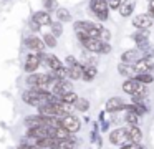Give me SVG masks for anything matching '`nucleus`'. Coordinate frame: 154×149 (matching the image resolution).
Segmentation results:
<instances>
[{"instance_id": "nucleus-3", "label": "nucleus", "mask_w": 154, "mask_h": 149, "mask_svg": "<svg viewBox=\"0 0 154 149\" xmlns=\"http://www.w3.org/2000/svg\"><path fill=\"white\" fill-rule=\"evenodd\" d=\"M27 136H28V138L37 139V141H40V139H45V138H50V128H45V126L30 128V129L27 131Z\"/></svg>"}, {"instance_id": "nucleus-21", "label": "nucleus", "mask_w": 154, "mask_h": 149, "mask_svg": "<svg viewBox=\"0 0 154 149\" xmlns=\"http://www.w3.org/2000/svg\"><path fill=\"white\" fill-rule=\"evenodd\" d=\"M47 65L50 66L53 71H57V70H60L61 68V61H60V58L58 56H55V55H48L47 56Z\"/></svg>"}, {"instance_id": "nucleus-26", "label": "nucleus", "mask_w": 154, "mask_h": 149, "mask_svg": "<svg viewBox=\"0 0 154 149\" xmlns=\"http://www.w3.org/2000/svg\"><path fill=\"white\" fill-rule=\"evenodd\" d=\"M76 99H78V96L75 95L73 91H70V93H66V95L61 96V103H66V104H75Z\"/></svg>"}, {"instance_id": "nucleus-30", "label": "nucleus", "mask_w": 154, "mask_h": 149, "mask_svg": "<svg viewBox=\"0 0 154 149\" xmlns=\"http://www.w3.org/2000/svg\"><path fill=\"white\" fill-rule=\"evenodd\" d=\"M43 5H45V8H47L48 12H53V10L58 8L57 0H43Z\"/></svg>"}, {"instance_id": "nucleus-31", "label": "nucleus", "mask_w": 154, "mask_h": 149, "mask_svg": "<svg viewBox=\"0 0 154 149\" xmlns=\"http://www.w3.org/2000/svg\"><path fill=\"white\" fill-rule=\"evenodd\" d=\"M51 30H53V33H51L53 36H60L61 32H63V28H61V23H60V22L51 23Z\"/></svg>"}, {"instance_id": "nucleus-35", "label": "nucleus", "mask_w": 154, "mask_h": 149, "mask_svg": "<svg viewBox=\"0 0 154 149\" xmlns=\"http://www.w3.org/2000/svg\"><path fill=\"white\" fill-rule=\"evenodd\" d=\"M66 65H68V68H71L73 65H76V60H75V56H66Z\"/></svg>"}, {"instance_id": "nucleus-16", "label": "nucleus", "mask_w": 154, "mask_h": 149, "mask_svg": "<svg viewBox=\"0 0 154 149\" xmlns=\"http://www.w3.org/2000/svg\"><path fill=\"white\" fill-rule=\"evenodd\" d=\"M118 70H119V73L121 75H126V76H129L131 79H134L136 78V70H134V66L133 65H126V63H121L119 66H118Z\"/></svg>"}, {"instance_id": "nucleus-33", "label": "nucleus", "mask_w": 154, "mask_h": 149, "mask_svg": "<svg viewBox=\"0 0 154 149\" xmlns=\"http://www.w3.org/2000/svg\"><path fill=\"white\" fill-rule=\"evenodd\" d=\"M121 149H141L139 144H133V142H128V144H123Z\"/></svg>"}, {"instance_id": "nucleus-19", "label": "nucleus", "mask_w": 154, "mask_h": 149, "mask_svg": "<svg viewBox=\"0 0 154 149\" xmlns=\"http://www.w3.org/2000/svg\"><path fill=\"white\" fill-rule=\"evenodd\" d=\"M81 76H83V79H86V81H91V79L96 76V68H94L93 65L83 66V73H81Z\"/></svg>"}, {"instance_id": "nucleus-32", "label": "nucleus", "mask_w": 154, "mask_h": 149, "mask_svg": "<svg viewBox=\"0 0 154 149\" xmlns=\"http://www.w3.org/2000/svg\"><path fill=\"white\" fill-rule=\"evenodd\" d=\"M119 5H121V0H109L108 8H119Z\"/></svg>"}, {"instance_id": "nucleus-22", "label": "nucleus", "mask_w": 154, "mask_h": 149, "mask_svg": "<svg viewBox=\"0 0 154 149\" xmlns=\"http://www.w3.org/2000/svg\"><path fill=\"white\" fill-rule=\"evenodd\" d=\"M30 128H38V126H43V116H32V118H27L25 119Z\"/></svg>"}, {"instance_id": "nucleus-8", "label": "nucleus", "mask_w": 154, "mask_h": 149, "mask_svg": "<svg viewBox=\"0 0 154 149\" xmlns=\"http://www.w3.org/2000/svg\"><path fill=\"white\" fill-rule=\"evenodd\" d=\"M154 63L151 61L149 58H139L136 63H134V70H136V73H149V70L152 68Z\"/></svg>"}, {"instance_id": "nucleus-9", "label": "nucleus", "mask_w": 154, "mask_h": 149, "mask_svg": "<svg viewBox=\"0 0 154 149\" xmlns=\"http://www.w3.org/2000/svg\"><path fill=\"white\" fill-rule=\"evenodd\" d=\"M134 26L136 28H141V30H146L149 28L151 25H152V20H151L149 15H146V13H143V15H137L136 18H134Z\"/></svg>"}, {"instance_id": "nucleus-25", "label": "nucleus", "mask_w": 154, "mask_h": 149, "mask_svg": "<svg viewBox=\"0 0 154 149\" xmlns=\"http://www.w3.org/2000/svg\"><path fill=\"white\" fill-rule=\"evenodd\" d=\"M75 106H76L78 111H86V109L90 108V103H88V99H85V98H78L76 101H75Z\"/></svg>"}, {"instance_id": "nucleus-4", "label": "nucleus", "mask_w": 154, "mask_h": 149, "mask_svg": "<svg viewBox=\"0 0 154 149\" xmlns=\"http://www.w3.org/2000/svg\"><path fill=\"white\" fill-rule=\"evenodd\" d=\"M71 88H73V86H71L70 81H66V79H58L53 86V93H51V95L63 96V95H66V93H70Z\"/></svg>"}, {"instance_id": "nucleus-36", "label": "nucleus", "mask_w": 154, "mask_h": 149, "mask_svg": "<svg viewBox=\"0 0 154 149\" xmlns=\"http://www.w3.org/2000/svg\"><path fill=\"white\" fill-rule=\"evenodd\" d=\"M18 149H33V147L28 146V144H20V146H18Z\"/></svg>"}, {"instance_id": "nucleus-34", "label": "nucleus", "mask_w": 154, "mask_h": 149, "mask_svg": "<svg viewBox=\"0 0 154 149\" xmlns=\"http://www.w3.org/2000/svg\"><path fill=\"white\" fill-rule=\"evenodd\" d=\"M109 51H111V45H109V43H103V45H101L100 53H109Z\"/></svg>"}, {"instance_id": "nucleus-17", "label": "nucleus", "mask_w": 154, "mask_h": 149, "mask_svg": "<svg viewBox=\"0 0 154 149\" xmlns=\"http://www.w3.org/2000/svg\"><path fill=\"white\" fill-rule=\"evenodd\" d=\"M27 46L28 48H32V50H35V51H43L45 50V43L42 42L40 38H28L27 40Z\"/></svg>"}, {"instance_id": "nucleus-1", "label": "nucleus", "mask_w": 154, "mask_h": 149, "mask_svg": "<svg viewBox=\"0 0 154 149\" xmlns=\"http://www.w3.org/2000/svg\"><path fill=\"white\" fill-rule=\"evenodd\" d=\"M60 126L65 129V131H68L71 134V132H76L78 129H80L81 123H80V119H78L76 116L66 114V116H63V119L60 121Z\"/></svg>"}, {"instance_id": "nucleus-5", "label": "nucleus", "mask_w": 154, "mask_h": 149, "mask_svg": "<svg viewBox=\"0 0 154 149\" xmlns=\"http://www.w3.org/2000/svg\"><path fill=\"white\" fill-rule=\"evenodd\" d=\"M124 131H126L128 141H131L133 144H139V141L143 139V132H141V129L137 128V126H129V128L124 129Z\"/></svg>"}, {"instance_id": "nucleus-37", "label": "nucleus", "mask_w": 154, "mask_h": 149, "mask_svg": "<svg viewBox=\"0 0 154 149\" xmlns=\"http://www.w3.org/2000/svg\"><path fill=\"white\" fill-rule=\"evenodd\" d=\"M149 17L154 18V7H149Z\"/></svg>"}, {"instance_id": "nucleus-23", "label": "nucleus", "mask_w": 154, "mask_h": 149, "mask_svg": "<svg viewBox=\"0 0 154 149\" xmlns=\"http://www.w3.org/2000/svg\"><path fill=\"white\" fill-rule=\"evenodd\" d=\"M136 79L137 83H141V85H149V83H152V75H149V73H137L136 75Z\"/></svg>"}, {"instance_id": "nucleus-14", "label": "nucleus", "mask_w": 154, "mask_h": 149, "mask_svg": "<svg viewBox=\"0 0 154 149\" xmlns=\"http://www.w3.org/2000/svg\"><path fill=\"white\" fill-rule=\"evenodd\" d=\"M141 88V83H137L136 79H128V81L123 83V89L124 93H128V95H136V91Z\"/></svg>"}, {"instance_id": "nucleus-15", "label": "nucleus", "mask_w": 154, "mask_h": 149, "mask_svg": "<svg viewBox=\"0 0 154 149\" xmlns=\"http://www.w3.org/2000/svg\"><path fill=\"white\" fill-rule=\"evenodd\" d=\"M75 139H57L55 141V146H53V149H73L75 147Z\"/></svg>"}, {"instance_id": "nucleus-11", "label": "nucleus", "mask_w": 154, "mask_h": 149, "mask_svg": "<svg viewBox=\"0 0 154 149\" xmlns=\"http://www.w3.org/2000/svg\"><path fill=\"white\" fill-rule=\"evenodd\" d=\"M81 42H83L85 48L90 50V51H94V53H100L101 45H103L98 38H81Z\"/></svg>"}, {"instance_id": "nucleus-24", "label": "nucleus", "mask_w": 154, "mask_h": 149, "mask_svg": "<svg viewBox=\"0 0 154 149\" xmlns=\"http://www.w3.org/2000/svg\"><path fill=\"white\" fill-rule=\"evenodd\" d=\"M57 17H58V22H70V20H71L70 12L65 10V8H58L57 10Z\"/></svg>"}, {"instance_id": "nucleus-10", "label": "nucleus", "mask_w": 154, "mask_h": 149, "mask_svg": "<svg viewBox=\"0 0 154 149\" xmlns=\"http://www.w3.org/2000/svg\"><path fill=\"white\" fill-rule=\"evenodd\" d=\"M139 58H141V53L137 51V50H128V51H124L123 55H121V60H123V63H126V65H133V63H136Z\"/></svg>"}, {"instance_id": "nucleus-28", "label": "nucleus", "mask_w": 154, "mask_h": 149, "mask_svg": "<svg viewBox=\"0 0 154 149\" xmlns=\"http://www.w3.org/2000/svg\"><path fill=\"white\" fill-rule=\"evenodd\" d=\"M124 119H126V123H128L129 126H136L137 121H139V116H137L136 113H128Z\"/></svg>"}, {"instance_id": "nucleus-20", "label": "nucleus", "mask_w": 154, "mask_h": 149, "mask_svg": "<svg viewBox=\"0 0 154 149\" xmlns=\"http://www.w3.org/2000/svg\"><path fill=\"white\" fill-rule=\"evenodd\" d=\"M119 13H121V17H129L131 13H133V2H131V0H126V2L121 3Z\"/></svg>"}, {"instance_id": "nucleus-2", "label": "nucleus", "mask_w": 154, "mask_h": 149, "mask_svg": "<svg viewBox=\"0 0 154 149\" xmlns=\"http://www.w3.org/2000/svg\"><path fill=\"white\" fill-rule=\"evenodd\" d=\"M90 7L93 10V13H96V17H100L101 20H106L108 18V3L106 0H91Z\"/></svg>"}, {"instance_id": "nucleus-29", "label": "nucleus", "mask_w": 154, "mask_h": 149, "mask_svg": "<svg viewBox=\"0 0 154 149\" xmlns=\"http://www.w3.org/2000/svg\"><path fill=\"white\" fill-rule=\"evenodd\" d=\"M43 43H45L47 46H50V48H53V46L57 45V38H55L51 33H47V35L43 36Z\"/></svg>"}, {"instance_id": "nucleus-12", "label": "nucleus", "mask_w": 154, "mask_h": 149, "mask_svg": "<svg viewBox=\"0 0 154 149\" xmlns=\"http://www.w3.org/2000/svg\"><path fill=\"white\" fill-rule=\"evenodd\" d=\"M124 108V103H123V99L121 98H109L108 99V103H106V109L109 113H116V111H119V109H123Z\"/></svg>"}, {"instance_id": "nucleus-13", "label": "nucleus", "mask_w": 154, "mask_h": 149, "mask_svg": "<svg viewBox=\"0 0 154 149\" xmlns=\"http://www.w3.org/2000/svg\"><path fill=\"white\" fill-rule=\"evenodd\" d=\"M32 22H35L38 26H40V25H51L50 13H48V12H37L33 15V20H32Z\"/></svg>"}, {"instance_id": "nucleus-7", "label": "nucleus", "mask_w": 154, "mask_h": 149, "mask_svg": "<svg viewBox=\"0 0 154 149\" xmlns=\"http://www.w3.org/2000/svg\"><path fill=\"white\" fill-rule=\"evenodd\" d=\"M40 61H42V56L40 55H28L27 56V61H25V71L27 73H32L40 66Z\"/></svg>"}, {"instance_id": "nucleus-6", "label": "nucleus", "mask_w": 154, "mask_h": 149, "mask_svg": "<svg viewBox=\"0 0 154 149\" xmlns=\"http://www.w3.org/2000/svg\"><path fill=\"white\" fill-rule=\"evenodd\" d=\"M126 141H128V138H126V131L124 129H114V131H111V134H109L111 144L119 146V144H124Z\"/></svg>"}, {"instance_id": "nucleus-27", "label": "nucleus", "mask_w": 154, "mask_h": 149, "mask_svg": "<svg viewBox=\"0 0 154 149\" xmlns=\"http://www.w3.org/2000/svg\"><path fill=\"white\" fill-rule=\"evenodd\" d=\"M134 40H136V43L141 46V48H144V45H146V42H147V35L144 32H141V33H136V35L133 36Z\"/></svg>"}, {"instance_id": "nucleus-18", "label": "nucleus", "mask_w": 154, "mask_h": 149, "mask_svg": "<svg viewBox=\"0 0 154 149\" xmlns=\"http://www.w3.org/2000/svg\"><path fill=\"white\" fill-rule=\"evenodd\" d=\"M81 73H83V65H80V63H76V65H73L71 68H68V76L73 78V79L81 78Z\"/></svg>"}, {"instance_id": "nucleus-38", "label": "nucleus", "mask_w": 154, "mask_h": 149, "mask_svg": "<svg viewBox=\"0 0 154 149\" xmlns=\"http://www.w3.org/2000/svg\"><path fill=\"white\" fill-rule=\"evenodd\" d=\"M149 7H154V0H151V3H149Z\"/></svg>"}]
</instances>
